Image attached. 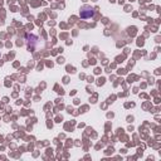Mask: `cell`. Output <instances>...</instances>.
Here are the masks:
<instances>
[{
  "label": "cell",
  "mask_w": 161,
  "mask_h": 161,
  "mask_svg": "<svg viewBox=\"0 0 161 161\" xmlns=\"http://www.w3.org/2000/svg\"><path fill=\"white\" fill-rule=\"evenodd\" d=\"M93 15V9L91 6H84L82 10H80V16L82 18H90Z\"/></svg>",
  "instance_id": "obj_1"
}]
</instances>
